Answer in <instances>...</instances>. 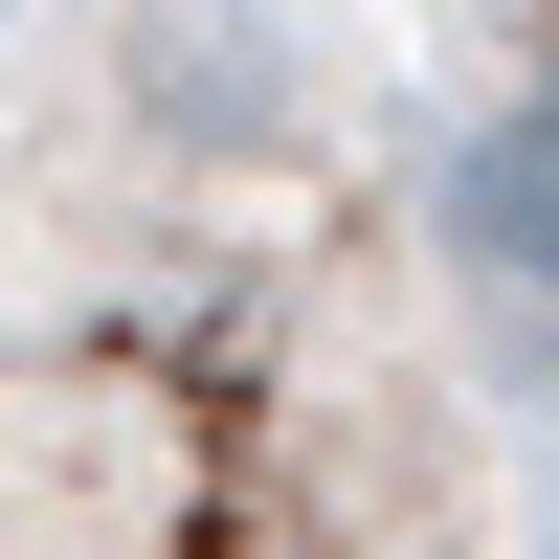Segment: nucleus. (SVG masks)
I'll return each mask as SVG.
<instances>
[{"instance_id":"nucleus-1","label":"nucleus","mask_w":559,"mask_h":559,"mask_svg":"<svg viewBox=\"0 0 559 559\" xmlns=\"http://www.w3.org/2000/svg\"><path fill=\"white\" fill-rule=\"evenodd\" d=\"M448 247H471L492 292H559V134H537V112L448 157Z\"/></svg>"},{"instance_id":"nucleus-3","label":"nucleus","mask_w":559,"mask_h":559,"mask_svg":"<svg viewBox=\"0 0 559 559\" xmlns=\"http://www.w3.org/2000/svg\"><path fill=\"white\" fill-rule=\"evenodd\" d=\"M537 134H559V68H537Z\"/></svg>"},{"instance_id":"nucleus-2","label":"nucleus","mask_w":559,"mask_h":559,"mask_svg":"<svg viewBox=\"0 0 559 559\" xmlns=\"http://www.w3.org/2000/svg\"><path fill=\"white\" fill-rule=\"evenodd\" d=\"M134 90H157V134H247L269 112V90H247V23H179V0H157V68H134Z\"/></svg>"}]
</instances>
